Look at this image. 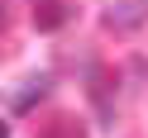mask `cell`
Segmentation results:
<instances>
[{"instance_id":"cell-3","label":"cell","mask_w":148,"mask_h":138,"mask_svg":"<svg viewBox=\"0 0 148 138\" xmlns=\"http://www.w3.org/2000/svg\"><path fill=\"white\" fill-rule=\"evenodd\" d=\"M48 90H53V76H48V71H38V76L19 81V90H10V109H14V114H29L38 100H48Z\"/></svg>"},{"instance_id":"cell-2","label":"cell","mask_w":148,"mask_h":138,"mask_svg":"<svg viewBox=\"0 0 148 138\" xmlns=\"http://www.w3.org/2000/svg\"><path fill=\"white\" fill-rule=\"evenodd\" d=\"M72 19H77V5L72 0H34V29L38 33H58Z\"/></svg>"},{"instance_id":"cell-4","label":"cell","mask_w":148,"mask_h":138,"mask_svg":"<svg viewBox=\"0 0 148 138\" xmlns=\"http://www.w3.org/2000/svg\"><path fill=\"white\" fill-rule=\"evenodd\" d=\"M38 138H86V128H81V119L58 114V119H48V124H43V133H38Z\"/></svg>"},{"instance_id":"cell-5","label":"cell","mask_w":148,"mask_h":138,"mask_svg":"<svg viewBox=\"0 0 148 138\" xmlns=\"http://www.w3.org/2000/svg\"><path fill=\"white\" fill-rule=\"evenodd\" d=\"M0 138H10V124H5V119H0Z\"/></svg>"},{"instance_id":"cell-1","label":"cell","mask_w":148,"mask_h":138,"mask_svg":"<svg viewBox=\"0 0 148 138\" xmlns=\"http://www.w3.org/2000/svg\"><path fill=\"white\" fill-rule=\"evenodd\" d=\"M100 24H105V33H138L148 24V0H115V5H105Z\"/></svg>"},{"instance_id":"cell-6","label":"cell","mask_w":148,"mask_h":138,"mask_svg":"<svg viewBox=\"0 0 148 138\" xmlns=\"http://www.w3.org/2000/svg\"><path fill=\"white\" fill-rule=\"evenodd\" d=\"M5 19H10V14H5V5H0V29H5Z\"/></svg>"}]
</instances>
